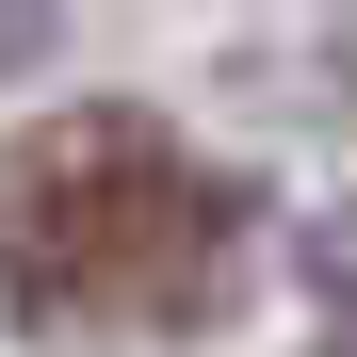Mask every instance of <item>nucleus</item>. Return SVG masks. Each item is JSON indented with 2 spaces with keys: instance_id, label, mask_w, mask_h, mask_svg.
Instances as JSON below:
<instances>
[{
  "instance_id": "obj_1",
  "label": "nucleus",
  "mask_w": 357,
  "mask_h": 357,
  "mask_svg": "<svg viewBox=\"0 0 357 357\" xmlns=\"http://www.w3.org/2000/svg\"><path fill=\"white\" fill-rule=\"evenodd\" d=\"M227 244V195L178 162L162 114H49L0 162V276L33 325H98V309H195V276Z\"/></svg>"
},
{
  "instance_id": "obj_2",
  "label": "nucleus",
  "mask_w": 357,
  "mask_h": 357,
  "mask_svg": "<svg viewBox=\"0 0 357 357\" xmlns=\"http://www.w3.org/2000/svg\"><path fill=\"white\" fill-rule=\"evenodd\" d=\"M33 49H49V0H0V82H17Z\"/></svg>"
},
{
  "instance_id": "obj_3",
  "label": "nucleus",
  "mask_w": 357,
  "mask_h": 357,
  "mask_svg": "<svg viewBox=\"0 0 357 357\" xmlns=\"http://www.w3.org/2000/svg\"><path fill=\"white\" fill-rule=\"evenodd\" d=\"M309 276H325V292H357V211H341L325 244H309Z\"/></svg>"
}]
</instances>
